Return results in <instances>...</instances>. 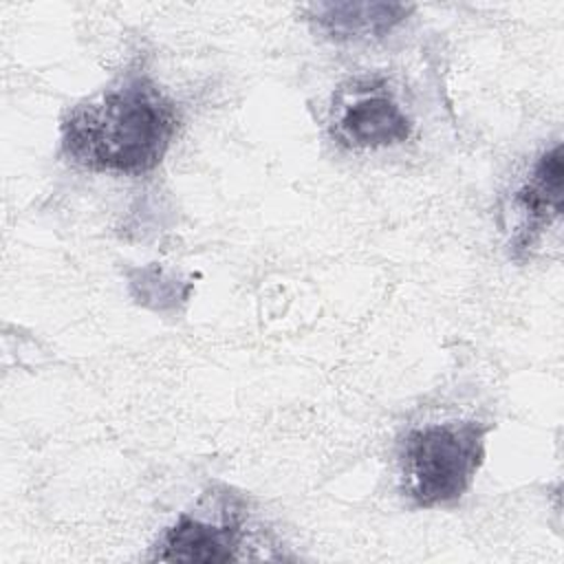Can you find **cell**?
Returning <instances> with one entry per match:
<instances>
[{"label": "cell", "instance_id": "6da1fadb", "mask_svg": "<svg viewBox=\"0 0 564 564\" xmlns=\"http://www.w3.org/2000/svg\"><path fill=\"white\" fill-rule=\"evenodd\" d=\"M178 130L172 99L143 73H128L62 121V150L79 167L145 174L167 154Z\"/></svg>", "mask_w": 564, "mask_h": 564}, {"label": "cell", "instance_id": "7a4b0ae2", "mask_svg": "<svg viewBox=\"0 0 564 564\" xmlns=\"http://www.w3.org/2000/svg\"><path fill=\"white\" fill-rule=\"evenodd\" d=\"M485 432L476 421L427 423L401 441V480L416 507H438L460 498L485 456Z\"/></svg>", "mask_w": 564, "mask_h": 564}, {"label": "cell", "instance_id": "3957f363", "mask_svg": "<svg viewBox=\"0 0 564 564\" xmlns=\"http://www.w3.org/2000/svg\"><path fill=\"white\" fill-rule=\"evenodd\" d=\"M245 529L240 522L223 518L209 522L189 513H181L178 520L163 531L154 544L150 560L161 562H231L242 560Z\"/></svg>", "mask_w": 564, "mask_h": 564}, {"label": "cell", "instance_id": "277c9868", "mask_svg": "<svg viewBox=\"0 0 564 564\" xmlns=\"http://www.w3.org/2000/svg\"><path fill=\"white\" fill-rule=\"evenodd\" d=\"M412 121L401 106L379 88L355 95L335 123V137L350 148H386L410 137Z\"/></svg>", "mask_w": 564, "mask_h": 564}, {"label": "cell", "instance_id": "5b68a950", "mask_svg": "<svg viewBox=\"0 0 564 564\" xmlns=\"http://www.w3.org/2000/svg\"><path fill=\"white\" fill-rule=\"evenodd\" d=\"M412 9L399 2H317L308 7V18L330 40L350 42L386 35Z\"/></svg>", "mask_w": 564, "mask_h": 564}, {"label": "cell", "instance_id": "8992f818", "mask_svg": "<svg viewBox=\"0 0 564 564\" xmlns=\"http://www.w3.org/2000/svg\"><path fill=\"white\" fill-rule=\"evenodd\" d=\"M516 205L524 214L518 249L533 245L535 236L562 214V145L546 150L535 161L529 181L518 189Z\"/></svg>", "mask_w": 564, "mask_h": 564}]
</instances>
